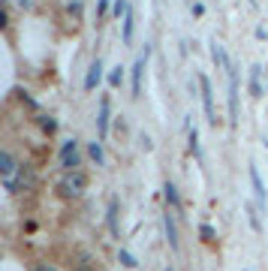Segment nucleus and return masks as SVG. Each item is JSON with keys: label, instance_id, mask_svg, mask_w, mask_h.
<instances>
[{"label": "nucleus", "instance_id": "nucleus-15", "mask_svg": "<svg viewBox=\"0 0 268 271\" xmlns=\"http://www.w3.org/2000/svg\"><path fill=\"white\" fill-rule=\"evenodd\" d=\"M211 58H214V64L217 67H229V61H226V51H223V45H211Z\"/></svg>", "mask_w": 268, "mask_h": 271}, {"label": "nucleus", "instance_id": "nucleus-10", "mask_svg": "<svg viewBox=\"0 0 268 271\" xmlns=\"http://www.w3.org/2000/svg\"><path fill=\"white\" fill-rule=\"evenodd\" d=\"M0 172H3V181H12V172H15V160L9 151L0 154Z\"/></svg>", "mask_w": 268, "mask_h": 271}, {"label": "nucleus", "instance_id": "nucleus-23", "mask_svg": "<svg viewBox=\"0 0 268 271\" xmlns=\"http://www.w3.org/2000/svg\"><path fill=\"white\" fill-rule=\"evenodd\" d=\"M36 271H51V268H45V265H42V268H36Z\"/></svg>", "mask_w": 268, "mask_h": 271}, {"label": "nucleus", "instance_id": "nucleus-17", "mask_svg": "<svg viewBox=\"0 0 268 271\" xmlns=\"http://www.w3.org/2000/svg\"><path fill=\"white\" fill-rule=\"evenodd\" d=\"M127 12H130V3L127 0H115V15L118 18H127Z\"/></svg>", "mask_w": 268, "mask_h": 271}, {"label": "nucleus", "instance_id": "nucleus-3", "mask_svg": "<svg viewBox=\"0 0 268 271\" xmlns=\"http://www.w3.org/2000/svg\"><path fill=\"white\" fill-rule=\"evenodd\" d=\"M61 166L67 172H78V142L75 139L64 142V148H61Z\"/></svg>", "mask_w": 268, "mask_h": 271}, {"label": "nucleus", "instance_id": "nucleus-25", "mask_svg": "<svg viewBox=\"0 0 268 271\" xmlns=\"http://www.w3.org/2000/svg\"><path fill=\"white\" fill-rule=\"evenodd\" d=\"M265 148H268V142H265Z\"/></svg>", "mask_w": 268, "mask_h": 271}, {"label": "nucleus", "instance_id": "nucleus-26", "mask_svg": "<svg viewBox=\"0 0 268 271\" xmlns=\"http://www.w3.org/2000/svg\"><path fill=\"white\" fill-rule=\"evenodd\" d=\"M169 271H172V268H169Z\"/></svg>", "mask_w": 268, "mask_h": 271}, {"label": "nucleus", "instance_id": "nucleus-2", "mask_svg": "<svg viewBox=\"0 0 268 271\" xmlns=\"http://www.w3.org/2000/svg\"><path fill=\"white\" fill-rule=\"evenodd\" d=\"M226 78H229V124H238V72L229 64L226 67Z\"/></svg>", "mask_w": 268, "mask_h": 271}, {"label": "nucleus", "instance_id": "nucleus-20", "mask_svg": "<svg viewBox=\"0 0 268 271\" xmlns=\"http://www.w3.org/2000/svg\"><path fill=\"white\" fill-rule=\"evenodd\" d=\"M199 235H202V241H208V244H211V241H214V229L205 223V226H199Z\"/></svg>", "mask_w": 268, "mask_h": 271}, {"label": "nucleus", "instance_id": "nucleus-6", "mask_svg": "<svg viewBox=\"0 0 268 271\" xmlns=\"http://www.w3.org/2000/svg\"><path fill=\"white\" fill-rule=\"evenodd\" d=\"M250 184H253V193H256V202H259V208H265L268 196H265V184H262V178H259L256 163H250Z\"/></svg>", "mask_w": 268, "mask_h": 271}, {"label": "nucleus", "instance_id": "nucleus-1", "mask_svg": "<svg viewBox=\"0 0 268 271\" xmlns=\"http://www.w3.org/2000/svg\"><path fill=\"white\" fill-rule=\"evenodd\" d=\"M199 91H202V105H205V118L208 124H217V112H214V91H211V82L208 75L199 72Z\"/></svg>", "mask_w": 268, "mask_h": 271}, {"label": "nucleus", "instance_id": "nucleus-8", "mask_svg": "<svg viewBox=\"0 0 268 271\" xmlns=\"http://www.w3.org/2000/svg\"><path fill=\"white\" fill-rule=\"evenodd\" d=\"M97 130H100V142H105L109 136V97L100 100V115H97Z\"/></svg>", "mask_w": 268, "mask_h": 271}, {"label": "nucleus", "instance_id": "nucleus-18", "mask_svg": "<svg viewBox=\"0 0 268 271\" xmlns=\"http://www.w3.org/2000/svg\"><path fill=\"white\" fill-rule=\"evenodd\" d=\"M121 82H124V69L115 67V69H112V75H109V85H112V88H118Z\"/></svg>", "mask_w": 268, "mask_h": 271}, {"label": "nucleus", "instance_id": "nucleus-16", "mask_svg": "<svg viewBox=\"0 0 268 271\" xmlns=\"http://www.w3.org/2000/svg\"><path fill=\"white\" fill-rule=\"evenodd\" d=\"M187 139H190V151L199 157V133H196V127H187Z\"/></svg>", "mask_w": 268, "mask_h": 271}, {"label": "nucleus", "instance_id": "nucleus-21", "mask_svg": "<svg viewBox=\"0 0 268 271\" xmlns=\"http://www.w3.org/2000/svg\"><path fill=\"white\" fill-rule=\"evenodd\" d=\"M91 157L97 160V166L102 163V148H100V142H94V145H91Z\"/></svg>", "mask_w": 268, "mask_h": 271}, {"label": "nucleus", "instance_id": "nucleus-12", "mask_svg": "<svg viewBox=\"0 0 268 271\" xmlns=\"http://www.w3.org/2000/svg\"><path fill=\"white\" fill-rule=\"evenodd\" d=\"M259 72H262V67H253V69H250V94H253V97H262V85H259Z\"/></svg>", "mask_w": 268, "mask_h": 271}, {"label": "nucleus", "instance_id": "nucleus-19", "mask_svg": "<svg viewBox=\"0 0 268 271\" xmlns=\"http://www.w3.org/2000/svg\"><path fill=\"white\" fill-rule=\"evenodd\" d=\"M121 262H124L127 268H136V265H139V262H136V256H133V253H127V250H121Z\"/></svg>", "mask_w": 268, "mask_h": 271}, {"label": "nucleus", "instance_id": "nucleus-11", "mask_svg": "<svg viewBox=\"0 0 268 271\" xmlns=\"http://www.w3.org/2000/svg\"><path fill=\"white\" fill-rule=\"evenodd\" d=\"M163 196H166V205L172 211H181V202H178V190H175V184H166L163 187Z\"/></svg>", "mask_w": 268, "mask_h": 271}, {"label": "nucleus", "instance_id": "nucleus-14", "mask_svg": "<svg viewBox=\"0 0 268 271\" xmlns=\"http://www.w3.org/2000/svg\"><path fill=\"white\" fill-rule=\"evenodd\" d=\"M109 229H112V235H118V199L109 202Z\"/></svg>", "mask_w": 268, "mask_h": 271}, {"label": "nucleus", "instance_id": "nucleus-7", "mask_svg": "<svg viewBox=\"0 0 268 271\" xmlns=\"http://www.w3.org/2000/svg\"><path fill=\"white\" fill-rule=\"evenodd\" d=\"M175 214H178V211H172V208H166V217H163V223H166V238H169V247H172V250L178 253V247H181V244H178V226H175Z\"/></svg>", "mask_w": 268, "mask_h": 271}, {"label": "nucleus", "instance_id": "nucleus-4", "mask_svg": "<svg viewBox=\"0 0 268 271\" xmlns=\"http://www.w3.org/2000/svg\"><path fill=\"white\" fill-rule=\"evenodd\" d=\"M85 187H88V178H85L82 172H69L67 178H64V184H61V190H64L67 196H82Z\"/></svg>", "mask_w": 268, "mask_h": 271}, {"label": "nucleus", "instance_id": "nucleus-9", "mask_svg": "<svg viewBox=\"0 0 268 271\" xmlns=\"http://www.w3.org/2000/svg\"><path fill=\"white\" fill-rule=\"evenodd\" d=\"M100 78H102V64L100 61H94L91 69H88V78H85V91H94V88L100 85Z\"/></svg>", "mask_w": 268, "mask_h": 271}, {"label": "nucleus", "instance_id": "nucleus-13", "mask_svg": "<svg viewBox=\"0 0 268 271\" xmlns=\"http://www.w3.org/2000/svg\"><path fill=\"white\" fill-rule=\"evenodd\" d=\"M133 24H136V15H133V9H130L127 18H124V45L133 42Z\"/></svg>", "mask_w": 268, "mask_h": 271}, {"label": "nucleus", "instance_id": "nucleus-22", "mask_svg": "<svg viewBox=\"0 0 268 271\" xmlns=\"http://www.w3.org/2000/svg\"><path fill=\"white\" fill-rule=\"evenodd\" d=\"M247 211H250V226H253V229H256V232H259V229H262V226H259V217H256V208H253V205H250V208H247Z\"/></svg>", "mask_w": 268, "mask_h": 271}, {"label": "nucleus", "instance_id": "nucleus-24", "mask_svg": "<svg viewBox=\"0 0 268 271\" xmlns=\"http://www.w3.org/2000/svg\"><path fill=\"white\" fill-rule=\"evenodd\" d=\"M78 271H91V268H78Z\"/></svg>", "mask_w": 268, "mask_h": 271}, {"label": "nucleus", "instance_id": "nucleus-5", "mask_svg": "<svg viewBox=\"0 0 268 271\" xmlns=\"http://www.w3.org/2000/svg\"><path fill=\"white\" fill-rule=\"evenodd\" d=\"M148 58H151V45H145V51L136 58V64H133V97L142 94V75H145V64H148Z\"/></svg>", "mask_w": 268, "mask_h": 271}]
</instances>
